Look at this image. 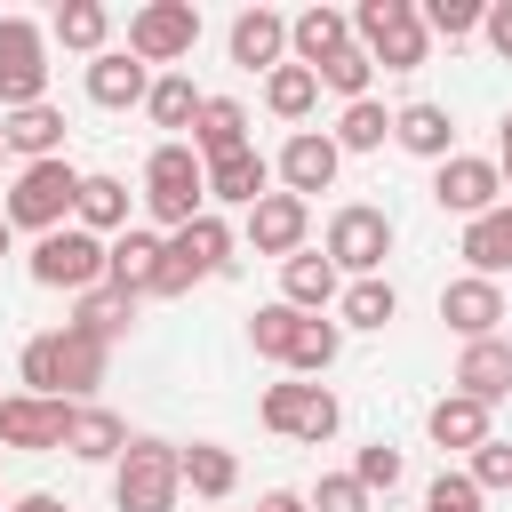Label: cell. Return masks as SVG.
Here are the masks:
<instances>
[{
  "instance_id": "obj_6",
  "label": "cell",
  "mask_w": 512,
  "mask_h": 512,
  "mask_svg": "<svg viewBox=\"0 0 512 512\" xmlns=\"http://www.w3.org/2000/svg\"><path fill=\"white\" fill-rule=\"evenodd\" d=\"M256 416H264V432H280V440H304V448H320V440H336V424H344V408H336V392H328V384H312V376H288V384H264V400H256Z\"/></svg>"
},
{
  "instance_id": "obj_17",
  "label": "cell",
  "mask_w": 512,
  "mask_h": 512,
  "mask_svg": "<svg viewBox=\"0 0 512 512\" xmlns=\"http://www.w3.org/2000/svg\"><path fill=\"white\" fill-rule=\"evenodd\" d=\"M160 264H168V232H144V224H128V232L112 240V264H104V280H112V288H128V296L144 304V296H160Z\"/></svg>"
},
{
  "instance_id": "obj_28",
  "label": "cell",
  "mask_w": 512,
  "mask_h": 512,
  "mask_svg": "<svg viewBox=\"0 0 512 512\" xmlns=\"http://www.w3.org/2000/svg\"><path fill=\"white\" fill-rule=\"evenodd\" d=\"M64 328H80V336H96V344H120L128 328H136V296L128 288H88V296H72V320Z\"/></svg>"
},
{
  "instance_id": "obj_49",
  "label": "cell",
  "mask_w": 512,
  "mask_h": 512,
  "mask_svg": "<svg viewBox=\"0 0 512 512\" xmlns=\"http://www.w3.org/2000/svg\"><path fill=\"white\" fill-rule=\"evenodd\" d=\"M256 512H312L296 488H272V496H256Z\"/></svg>"
},
{
  "instance_id": "obj_3",
  "label": "cell",
  "mask_w": 512,
  "mask_h": 512,
  "mask_svg": "<svg viewBox=\"0 0 512 512\" xmlns=\"http://www.w3.org/2000/svg\"><path fill=\"white\" fill-rule=\"evenodd\" d=\"M72 208H80V168H72V160H32V168H16V176H8V200H0V216H8L16 232H64Z\"/></svg>"
},
{
  "instance_id": "obj_39",
  "label": "cell",
  "mask_w": 512,
  "mask_h": 512,
  "mask_svg": "<svg viewBox=\"0 0 512 512\" xmlns=\"http://www.w3.org/2000/svg\"><path fill=\"white\" fill-rule=\"evenodd\" d=\"M296 328H304V312H296V304H256V320H248V344H256L264 360H280V368H288V352H296Z\"/></svg>"
},
{
  "instance_id": "obj_37",
  "label": "cell",
  "mask_w": 512,
  "mask_h": 512,
  "mask_svg": "<svg viewBox=\"0 0 512 512\" xmlns=\"http://www.w3.org/2000/svg\"><path fill=\"white\" fill-rule=\"evenodd\" d=\"M336 152H384V136H392V112L376 104V96H360V104H344L336 112Z\"/></svg>"
},
{
  "instance_id": "obj_12",
  "label": "cell",
  "mask_w": 512,
  "mask_h": 512,
  "mask_svg": "<svg viewBox=\"0 0 512 512\" xmlns=\"http://www.w3.org/2000/svg\"><path fill=\"white\" fill-rule=\"evenodd\" d=\"M64 416H72V400L8 392V400H0V448H8V456H48V448H64Z\"/></svg>"
},
{
  "instance_id": "obj_27",
  "label": "cell",
  "mask_w": 512,
  "mask_h": 512,
  "mask_svg": "<svg viewBox=\"0 0 512 512\" xmlns=\"http://www.w3.org/2000/svg\"><path fill=\"white\" fill-rule=\"evenodd\" d=\"M104 368H112V344H96L80 328H56V384H64V400H96Z\"/></svg>"
},
{
  "instance_id": "obj_40",
  "label": "cell",
  "mask_w": 512,
  "mask_h": 512,
  "mask_svg": "<svg viewBox=\"0 0 512 512\" xmlns=\"http://www.w3.org/2000/svg\"><path fill=\"white\" fill-rule=\"evenodd\" d=\"M416 8H424V32L432 40H472L480 16H488V0H416Z\"/></svg>"
},
{
  "instance_id": "obj_41",
  "label": "cell",
  "mask_w": 512,
  "mask_h": 512,
  "mask_svg": "<svg viewBox=\"0 0 512 512\" xmlns=\"http://www.w3.org/2000/svg\"><path fill=\"white\" fill-rule=\"evenodd\" d=\"M368 80H376V64H368V48H360V40H352L344 56H328V64H320V88H336L344 104H360V96H368Z\"/></svg>"
},
{
  "instance_id": "obj_11",
  "label": "cell",
  "mask_w": 512,
  "mask_h": 512,
  "mask_svg": "<svg viewBox=\"0 0 512 512\" xmlns=\"http://www.w3.org/2000/svg\"><path fill=\"white\" fill-rule=\"evenodd\" d=\"M432 208L440 216H488V208H504V168L496 160H480V152H456V160H440L432 168Z\"/></svg>"
},
{
  "instance_id": "obj_54",
  "label": "cell",
  "mask_w": 512,
  "mask_h": 512,
  "mask_svg": "<svg viewBox=\"0 0 512 512\" xmlns=\"http://www.w3.org/2000/svg\"><path fill=\"white\" fill-rule=\"evenodd\" d=\"M0 456H8V448H0Z\"/></svg>"
},
{
  "instance_id": "obj_52",
  "label": "cell",
  "mask_w": 512,
  "mask_h": 512,
  "mask_svg": "<svg viewBox=\"0 0 512 512\" xmlns=\"http://www.w3.org/2000/svg\"><path fill=\"white\" fill-rule=\"evenodd\" d=\"M496 168H504V200H512V160H496Z\"/></svg>"
},
{
  "instance_id": "obj_19",
  "label": "cell",
  "mask_w": 512,
  "mask_h": 512,
  "mask_svg": "<svg viewBox=\"0 0 512 512\" xmlns=\"http://www.w3.org/2000/svg\"><path fill=\"white\" fill-rule=\"evenodd\" d=\"M152 80H160L152 64H136L128 48H104V56L88 64V104H96V112H136V104L152 96Z\"/></svg>"
},
{
  "instance_id": "obj_4",
  "label": "cell",
  "mask_w": 512,
  "mask_h": 512,
  "mask_svg": "<svg viewBox=\"0 0 512 512\" xmlns=\"http://www.w3.org/2000/svg\"><path fill=\"white\" fill-rule=\"evenodd\" d=\"M352 40L368 48V64L384 72H416L432 56V32H424V8L416 0H360L352 8Z\"/></svg>"
},
{
  "instance_id": "obj_23",
  "label": "cell",
  "mask_w": 512,
  "mask_h": 512,
  "mask_svg": "<svg viewBox=\"0 0 512 512\" xmlns=\"http://www.w3.org/2000/svg\"><path fill=\"white\" fill-rule=\"evenodd\" d=\"M392 144L400 152H416V160H456V120H448V104H432V96H416V104H400L392 112Z\"/></svg>"
},
{
  "instance_id": "obj_44",
  "label": "cell",
  "mask_w": 512,
  "mask_h": 512,
  "mask_svg": "<svg viewBox=\"0 0 512 512\" xmlns=\"http://www.w3.org/2000/svg\"><path fill=\"white\" fill-rule=\"evenodd\" d=\"M312 512H368V488L352 480V472H320V488L304 496Z\"/></svg>"
},
{
  "instance_id": "obj_47",
  "label": "cell",
  "mask_w": 512,
  "mask_h": 512,
  "mask_svg": "<svg viewBox=\"0 0 512 512\" xmlns=\"http://www.w3.org/2000/svg\"><path fill=\"white\" fill-rule=\"evenodd\" d=\"M480 40L512 64V0H488V16H480Z\"/></svg>"
},
{
  "instance_id": "obj_38",
  "label": "cell",
  "mask_w": 512,
  "mask_h": 512,
  "mask_svg": "<svg viewBox=\"0 0 512 512\" xmlns=\"http://www.w3.org/2000/svg\"><path fill=\"white\" fill-rule=\"evenodd\" d=\"M336 352H344V328H336V320H320V312H304L296 352H288V376H328V368H336Z\"/></svg>"
},
{
  "instance_id": "obj_32",
  "label": "cell",
  "mask_w": 512,
  "mask_h": 512,
  "mask_svg": "<svg viewBox=\"0 0 512 512\" xmlns=\"http://www.w3.org/2000/svg\"><path fill=\"white\" fill-rule=\"evenodd\" d=\"M72 224H80V232H96V240H120V232H128V184H120V176H104V168H96V176H80V208H72Z\"/></svg>"
},
{
  "instance_id": "obj_18",
  "label": "cell",
  "mask_w": 512,
  "mask_h": 512,
  "mask_svg": "<svg viewBox=\"0 0 512 512\" xmlns=\"http://www.w3.org/2000/svg\"><path fill=\"white\" fill-rule=\"evenodd\" d=\"M224 48H232V64H248V72H280V64H288V16H280V8H240L232 32H224Z\"/></svg>"
},
{
  "instance_id": "obj_34",
  "label": "cell",
  "mask_w": 512,
  "mask_h": 512,
  "mask_svg": "<svg viewBox=\"0 0 512 512\" xmlns=\"http://www.w3.org/2000/svg\"><path fill=\"white\" fill-rule=\"evenodd\" d=\"M400 320V288L376 272V280H344L336 296V328H392Z\"/></svg>"
},
{
  "instance_id": "obj_14",
  "label": "cell",
  "mask_w": 512,
  "mask_h": 512,
  "mask_svg": "<svg viewBox=\"0 0 512 512\" xmlns=\"http://www.w3.org/2000/svg\"><path fill=\"white\" fill-rule=\"evenodd\" d=\"M304 232H312V200H296V192L256 200V208H248V224H240V240H248L256 256H280V264L304 248Z\"/></svg>"
},
{
  "instance_id": "obj_42",
  "label": "cell",
  "mask_w": 512,
  "mask_h": 512,
  "mask_svg": "<svg viewBox=\"0 0 512 512\" xmlns=\"http://www.w3.org/2000/svg\"><path fill=\"white\" fill-rule=\"evenodd\" d=\"M16 376H24V392H40V400H64V384H56V328L24 344V360H16Z\"/></svg>"
},
{
  "instance_id": "obj_9",
  "label": "cell",
  "mask_w": 512,
  "mask_h": 512,
  "mask_svg": "<svg viewBox=\"0 0 512 512\" xmlns=\"http://www.w3.org/2000/svg\"><path fill=\"white\" fill-rule=\"evenodd\" d=\"M232 264V224L208 208V216H192L184 232H168V264H160V296H184V288H200V280H216Z\"/></svg>"
},
{
  "instance_id": "obj_21",
  "label": "cell",
  "mask_w": 512,
  "mask_h": 512,
  "mask_svg": "<svg viewBox=\"0 0 512 512\" xmlns=\"http://www.w3.org/2000/svg\"><path fill=\"white\" fill-rule=\"evenodd\" d=\"M128 440H136V432H128L104 400H72V416H64V456H80V464H120Z\"/></svg>"
},
{
  "instance_id": "obj_26",
  "label": "cell",
  "mask_w": 512,
  "mask_h": 512,
  "mask_svg": "<svg viewBox=\"0 0 512 512\" xmlns=\"http://www.w3.org/2000/svg\"><path fill=\"white\" fill-rule=\"evenodd\" d=\"M344 296V272L320 256V248H296L288 264H280V304H296V312H328Z\"/></svg>"
},
{
  "instance_id": "obj_16",
  "label": "cell",
  "mask_w": 512,
  "mask_h": 512,
  "mask_svg": "<svg viewBox=\"0 0 512 512\" xmlns=\"http://www.w3.org/2000/svg\"><path fill=\"white\" fill-rule=\"evenodd\" d=\"M352 48V8H328V0H312L304 16H288V64H304V72H320L328 56H344Z\"/></svg>"
},
{
  "instance_id": "obj_46",
  "label": "cell",
  "mask_w": 512,
  "mask_h": 512,
  "mask_svg": "<svg viewBox=\"0 0 512 512\" xmlns=\"http://www.w3.org/2000/svg\"><path fill=\"white\" fill-rule=\"evenodd\" d=\"M464 472H472V488H480V496H488V488H512V448H504V440H488V448H472V464H464Z\"/></svg>"
},
{
  "instance_id": "obj_43",
  "label": "cell",
  "mask_w": 512,
  "mask_h": 512,
  "mask_svg": "<svg viewBox=\"0 0 512 512\" xmlns=\"http://www.w3.org/2000/svg\"><path fill=\"white\" fill-rule=\"evenodd\" d=\"M400 472H408V464H400V448H392V440H368V448L352 456V480H360L368 496H376V488L392 496V488H400Z\"/></svg>"
},
{
  "instance_id": "obj_24",
  "label": "cell",
  "mask_w": 512,
  "mask_h": 512,
  "mask_svg": "<svg viewBox=\"0 0 512 512\" xmlns=\"http://www.w3.org/2000/svg\"><path fill=\"white\" fill-rule=\"evenodd\" d=\"M424 432H432V448L440 456H472V448H488L496 432H488V408L480 400H464V392H440L432 408H424Z\"/></svg>"
},
{
  "instance_id": "obj_51",
  "label": "cell",
  "mask_w": 512,
  "mask_h": 512,
  "mask_svg": "<svg viewBox=\"0 0 512 512\" xmlns=\"http://www.w3.org/2000/svg\"><path fill=\"white\" fill-rule=\"evenodd\" d=\"M8 248H16V224H8V216H0V256H8Z\"/></svg>"
},
{
  "instance_id": "obj_5",
  "label": "cell",
  "mask_w": 512,
  "mask_h": 512,
  "mask_svg": "<svg viewBox=\"0 0 512 512\" xmlns=\"http://www.w3.org/2000/svg\"><path fill=\"white\" fill-rule=\"evenodd\" d=\"M104 264H112V240H96V232H80V224L40 232V240H32V256H24V272H32L40 288H64V296L104 288Z\"/></svg>"
},
{
  "instance_id": "obj_50",
  "label": "cell",
  "mask_w": 512,
  "mask_h": 512,
  "mask_svg": "<svg viewBox=\"0 0 512 512\" xmlns=\"http://www.w3.org/2000/svg\"><path fill=\"white\" fill-rule=\"evenodd\" d=\"M496 144H504V152H496V160H512V112H504V120H496Z\"/></svg>"
},
{
  "instance_id": "obj_10",
  "label": "cell",
  "mask_w": 512,
  "mask_h": 512,
  "mask_svg": "<svg viewBox=\"0 0 512 512\" xmlns=\"http://www.w3.org/2000/svg\"><path fill=\"white\" fill-rule=\"evenodd\" d=\"M200 48V8L192 0H144L128 16V56L136 64H184Z\"/></svg>"
},
{
  "instance_id": "obj_25",
  "label": "cell",
  "mask_w": 512,
  "mask_h": 512,
  "mask_svg": "<svg viewBox=\"0 0 512 512\" xmlns=\"http://www.w3.org/2000/svg\"><path fill=\"white\" fill-rule=\"evenodd\" d=\"M0 144L32 168V160H64V112L56 104H24V112H0Z\"/></svg>"
},
{
  "instance_id": "obj_20",
  "label": "cell",
  "mask_w": 512,
  "mask_h": 512,
  "mask_svg": "<svg viewBox=\"0 0 512 512\" xmlns=\"http://www.w3.org/2000/svg\"><path fill=\"white\" fill-rule=\"evenodd\" d=\"M272 160L248 144V152H224V160H208V208H256V200H272Z\"/></svg>"
},
{
  "instance_id": "obj_2",
  "label": "cell",
  "mask_w": 512,
  "mask_h": 512,
  "mask_svg": "<svg viewBox=\"0 0 512 512\" xmlns=\"http://www.w3.org/2000/svg\"><path fill=\"white\" fill-rule=\"evenodd\" d=\"M176 496H184V448L136 432L112 464V504L120 512H176Z\"/></svg>"
},
{
  "instance_id": "obj_29",
  "label": "cell",
  "mask_w": 512,
  "mask_h": 512,
  "mask_svg": "<svg viewBox=\"0 0 512 512\" xmlns=\"http://www.w3.org/2000/svg\"><path fill=\"white\" fill-rule=\"evenodd\" d=\"M456 256H464L480 280L512 272V200H504V208H488V216H472V224H464V240H456Z\"/></svg>"
},
{
  "instance_id": "obj_48",
  "label": "cell",
  "mask_w": 512,
  "mask_h": 512,
  "mask_svg": "<svg viewBox=\"0 0 512 512\" xmlns=\"http://www.w3.org/2000/svg\"><path fill=\"white\" fill-rule=\"evenodd\" d=\"M8 512H72V504H64V496H48V488H24Z\"/></svg>"
},
{
  "instance_id": "obj_1",
  "label": "cell",
  "mask_w": 512,
  "mask_h": 512,
  "mask_svg": "<svg viewBox=\"0 0 512 512\" xmlns=\"http://www.w3.org/2000/svg\"><path fill=\"white\" fill-rule=\"evenodd\" d=\"M136 200H144V216L168 224V232H184L192 216H208V160L192 152V136H176V144L160 136V144H152V160H144V192H136Z\"/></svg>"
},
{
  "instance_id": "obj_35",
  "label": "cell",
  "mask_w": 512,
  "mask_h": 512,
  "mask_svg": "<svg viewBox=\"0 0 512 512\" xmlns=\"http://www.w3.org/2000/svg\"><path fill=\"white\" fill-rule=\"evenodd\" d=\"M200 104H208V96L192 88V72H160V80H152V96H144V120H152V128H168V144H176V128H192V120H200Z\"/></svg>"
},
{
  "instance_id": "obj_8",
  "label": "cell",
  "mask_w": 512,
  "mask_h": 512,
  "mask_svg": "<svg viewBox=\"0 0 512 512\" xmlns=\"http://www.w3.org/2000/svg\"><path fill=\"white\" fill-rule=\"evenodd\" d=\"M48 104V24L0 16V112Z\"/></svg>"
},
{
  "instance_id": "obj_22",
  "label": "cell",
  "mask_w": 512,
  "mask_h": 512,
  "mask_svg": "<svg viewBox=\"0 0 512 512\" xmlns=\"http://www.w3.org/2000/svg\"><path fill=\"white\" fill-rule=\"evenodd\" d=\"M448 392H464V400H480V408H496V400L512 392V336H488V344H464V352H456V376H448Z\"/></svg>"
},
{
  "instance_id": "obj_13",
  "label": "cell",
  "mask_w": 512,
  "mask_h": 512,
  "mask_svg": "<svg viewBox=\"0 0 512 512\" xmlns=\"http://www.w3.org/2000/svg\"><path fill=\"white\" fill-rule=\"evenodd\" d=\"M336 168H344V152H336V136H320V128H296V136L280 144V160H272L280 192H296V200L328 192V184H336Z\"/></svg>"
},
{
  "instance_id": "obj_33",
  "label": "cell",
  "mask_w": 512,
  "mask_h": 512,
  "mask_svg": "<svg viewBox=\"0 0 512 512\" xmlns=\"http://www.w3.org/2000/svg\"><path fill=\"white\" fill-rule=\"evenodd\" d=\"M184 488H192L200 504H224V496L240 488V456H232L224 440H192V448H184Z\"/></svg>"
},
{
  "instance_id": "obj_15",
  "label": "cell",
  "mask_w": 512,
  "mask_h": 512,
  "mask_svg": "<svg viewBox=\"0 0 512 512\" xmlns=\"http://www.w3.org/2000/svg\"><path fill=\"white\" fill-rule=\"evenodd\" d=\"M504 312H512V304H504V288H496V280H480V272H464V280H448V288H440V320H448L464 344H488V336L504 328Z\"/></svg>"
},
{
  "instance_id": "obj_30",
  "label": "cell",
  "mask_w": 512,
  "mask_h": 512,
  "mask_svg": "<svg viewBox=\"0 0 512 512\" xmlns=\"http://www.w3.org/2000/svg\"><path fill=\"white\" fill-rule=\"evenodd\" d=\"M48 40L96 64V56H104V40H112V8H104V0H64V8L48 16Z\"/></svg>"
},
{
  "instance_id": "obj_31",
  "label": "cell",
  "mask_w": 512,
  "mask_h": 512,
  "mask_svg": "<svg viewBox=\"0 0 512 512\" xmlns=\"http://www.w3.org/2000/svg\"><path fill=\"white\" fill-rule=\"evenodd\" d=\"M192 152H200V160L248 152V104H240V96H208L200 120H192Z\"/></svg>"
},
{
  "instance_id": "obj_36",
  "label": "cell",
  "mask_w": 512,
  "mask_h": 512,
  "mask_svg": "<svg viewBox=\"0 0 512 512\" xmlns=\"http://www.w3.org/2000/svg\"><path fill=\"white\" fill-rule=\"evenodd\" d=\"M312 104H320V72H304V64L264 72V112L272 120H312Z\"/></svg>"
},
{
  "instance_id": "obj_53",
  "label": "cell",
  "mask_w": 512,
  "mask_h": 512,
  "mask_svg": "<svg viewBox=\"0 0 512 512\" xmlns=\"http://www.w3.org/2000/svg\"><path fill=\"white\" fill-rule=\"evenodd\" d=\"M0 160H8V144H0Z\"/></svg>"
},
{
  "instance_id": "obj_45",
  "label": "cell",
  "mask_w": 512,
  "mask_h": 512,
  "mask_svg": "<svg viewBox=\"0 0 512 512\" xmlns=\"http://www.w3.org/2000/svg\"><path fill=\"white\" fill-rule=\"evenodd\" d=\"M488 496L472 488V472H440L432 488H424V512H480Z\"/></svg>"
},
{
  "instance_id": "obj_7",
  "label": "cell",
  "mask_w": 512,
  "mask_h": 512,
  "mask_svg": "<svg viewBox=\"0 0 512 512\" xmlns=\"http://www.w3.org/2000/svg\"><path fill=\"white\" fill-rule=\"evenodd\" d=\"M320 256H328L344 280H376V272H384V256H392V216H384V208H368V200H344V208L328 216Z\"/></svg>"
}]
</instances>
